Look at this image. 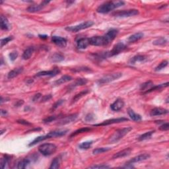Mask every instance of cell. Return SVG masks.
I'll use <instances>...</instances> for the list:
<instances>
[{"instance_id": "cell-1", "label": "cell", "mask_w": 169, "mask_h": 169, "mask_svg": "<svg viewBox=\"0 0 169 169\" xmlns=\"http://www.w3.org/2000/svg\"><path fill=\"white\" fill-rule=\"evenodd\" d=\"M68 132L67 130H54V131L49 132L48 134L45 135V136H38L35 139L33 142L29 144V146H33L36 145V143H39L42 141H44L48 139H50L52 138H56V137H61L65 135Z\"/></svg>"}, {"instance_id": "cell-2", "label": "cell", "mask_w": 169, "mask_h": 169, "mask_svg": "<svg viewBox=\"0 0 169 169\" xmlns=\"http://www.w3.org/2000/svg\"><path fill=\"white\" fill-rule=\"evenodd\" d=\"M124 5V2L123 1H108L100 5L97 8V11L98 13H108L113 9L121 7Z\"/></svg>"}, {"instance_id": "cell-3", "label": "cell", "mask_w": 169, "mask_h": 169, "mask_svg": "<svg viewBox=\"0 0 169 169\" xmlns=\"http://www.w3.org/2000/svg\"><path fill=\"white\" fill-rule=\"evenodd\" d=\"M57 150V147L53 143H44L40 145L38 151L44 156H50L55 153Z\"/></svg>"}, {"instance_id": "cell-4", "label": "cell", "mask_w": 169, "mask_h": 169, "mask_svg": "<svg viewBox=\"0 0 169 169\" xmlns=\"http://www.w3.org/2000/svg\"><path fill=\"white\" fill-rule=\"evenodd\" d=\"M132 130V128L131 127H128L116 130V131L114 132V134L110 137V142H117L118 141L121 140L123 137H124L126 134L129 133Z\"/></svg>"}, {"instance_id": "cell-5", "label": "cell", "mask_w": 169, "mask_h": 169, "mask_svg": "<svg viewBox=\"0 0 169 169\" xmlns=\"http://www.w3.org/2000/svg\"><path fill=\"white\" fill-rule=\"evenodd\" d=\"M94 25V23L93 21H86V22L82 23L79 25H75V26H71V27H66V30L67 31L71 32V33H77L81 31V30H84L88 28L91 27Z\"/></svg>"}, {"instance_id": "cell-6", "label": "cell", "mask_w": 169, "mask_h": 169, "mask_svg": "<svg viewBox=\"0 0 169 169\" xmlns=\"http://www.w3.org/2000/svg\"><path fill=\"white\" fill-rule=\"evenodd\" d=\"M89 42L91 45L96 46H105V45L109 44V42L106 39L105 36H93V37L89 38Z\"/></svg>"}, {"instance_id": "cell-7", "label": "cell", "mask_w": 169, "mask_h": 169, "mask_svg": "<svg viewBox=\"0 0 169 169\" xmlns=\"http://www.w3.org/2000/svg\"><path fill=\"white\" fill-rule=\"evenodd\" d=\"M122 76V74L121 73H114L112 74H108L104 76L103 77L100 79L98 81V83L100 85H103L105 84V83H108L110 82H112L113 81L118 79Z\"/></svg>"}, {"instance_id": "cell-8", "label": "cell", "mask_w": 169, "mask_h": 169, "mask_svg": "<svg viewBox=\"0 0 169 169\" xmlns=\"http://www.w3.org/2000/svg\"><path fill=\"white\" fill-rule=\"evenodd\" d=\"M139 14V11L137 9H128L120 11L115 12L113 13V16L116 17H129L137 15Z\"/></svg>"}, {"instance_id": "cell-9", "label": "cell", "mask_w": 169, "mask_h": 169, "mask_svg": "<svg viewBox=\"0 0 169 169\" xmlns=\"http://www.w3.org/2000/svg\"><path fill=\"white\" fill-rule=\"evenodd\" d=\"M126 48V46L122 42H118L113 47L112 50L108 53V55L109 56H114V55L119 54V53L122 52Z\"/></svg>"}, {"instance_id": "cell-10", "label": "cell", "mask_w": 169, "mask_h": 169, "mask_svg": "<svg viewBox=\"0 0 169 169\" xmlns=\"http://www.w3.org/2000/svg\"><path fill=\"white\" fill-rule=\"evenodd\" d=\"M128 121V119L126 118H114V119H110L107 120L106 121H104L103 122L98 124L94 125L95 126H108L110 124H114L120 123L123 122Z\"/></svg>"}, {"instance_id": "cell-11", "label": "cell", "mask_w": 169, "mask_h": 169, "mask_svg": "<svg viewBox=\"0 0 169 169\" xmlns=\"http://www.w3.org/2000/svg\"><path fill=\"white\" fill-rule=\"evenodd\" d=\"M50 3V1H44L41 2V3L39 4V5H33L29 6V7L27 8V11L28 12L30 13H35V12H38L39 11L41 10L42 8L44 7L47 4H48Z\"/></svg>"}, {"instance_id": "cell-12", "label": "cell", "mask_w": 169, "mask_h": 169, "mask_svg": "<svg viewBox=\"0 0 169 169\" xmlns=\"http://www.w3.org/2000/svg\"><path fill=\"white\" fill-rule=\"evenodd\" d=\"M52 41L56 46L61 47V48H65L67 46V40L65 38L61 36H53L52 37Z\"/></svg>"}, {"instance_id": "cell-13", "label": "cell", "mask_w": 169, "mask_h": 169, "mask_svg": "<svg viewBox=\"0 0 169 169\" xmlns=\"http://www.w3.org/2000/svg\"><path fill=\"white\" fill-rule=\"evenodd\" d=\"M77 118V114H71L69 116H67L65 117H63L62 118L59 120L57 122V124L58 125H65L67 124L71 123L73 122H74Z\"/></svg>"}, {"instance_id": "cell-14", "label": "cell", "mask_w": 169, "mask_h": 169, "mask_svg": "<svg viewBox=\"0 0 169 169\" xmlns=\"http://www.w3.org/2000/svg\"><path fill=\"white\" fill-rule=\"evenodd\" d=\"M60 73L59 69L57 68H55L50 71H43L38 72V73H36V77H42V76H50V77H54L57 75V74H59Z\"/></svg>"}, {"instance_id": "cell-15", "label": "cell", "mask_w": 169, "mask_h": 169, "mask_svg": "<svg viewBox=\"0 0 169 169\" xmlns=\"http://www.w3.org/2000/svg\"><path fill=\"white\" fill-rule=\"evenodd\" d=\"M149 158H150V155H149V154H147V153L142 154V155H140L137 156V157H134L133 159L129 160L127 163L132 164L134 163H136V162H139L143 161V160H145L149 159Z\"/></svg>"}, {"instance_id": "cell-16", "label": "cell", "mask_w": 169, "mask_h": 169, "mask_svg": "<svg viewBox=\"0 0 169 169\" xmlns=\"http://www.w3.org/2000/svg\"><path fill=\"white\" fill-rule=\"evenodd\" d=\"M124 106V102L122 99L118 98L114 102L110 105V108L113 111H119Z\"/></svg>"}, {"instance_id": "cell-17", "label": "cell", "mask_w": 169, "mask_h": 169, "mask_svg": "<svg viewBox=\"0 0 169 169\" xmlns=\"http://www.w3.org/2000/svg\"><path fill=\"white\" fill-rule=\"evenodd\" d=\"M118 34V30L116 29H112L109 30L104 36H105L106 39L108 40L109 43H110L111 41H112V40L116 37Z\"/></svg>"}, {"instance_id": "cell-18", "label": "cell", "mask_w": 169, "mask_h": 169, "mask_svg": "<svg viewBox=\"0 0 169 169\" xmlns=\"http://www.w3.org/2000/svg\"><path fill=\"white\" fill-rule=\"evenodd\" d=\"M168 113V111L166 109L162 108H155L151 111L150 115L151 116H161V115H164Z\"/></svg>"}, {"instance_id": "cell-19", "label": "cell", "mask_w": 169, "mask_h": 169, "mask_svg": "<svg viewBox=\"0 0 169 169\" xmlns=\"http://www.w3.org/2000/svg\"><path fill=\"white\" fill-rule=\"evenodd\" d=\"M90 44L89 38H81L77 41V46L79 49H85Z\"/></svg>"}, {"instance_id": "cell-20", "label": "cell", "mask_w": 169, "mask_h": 169, "mask_svg": "<svg viewBox=\"0 0 169 169\" xmlns=\"http://www.w3.org/2000/svg\"><path fill=\"white\" fill-rule=\"evenodd\" d=\"M132 151V149L131 148H127L126 149H124V150L118 152L117 153L114 154V156L112 157L113 159H118V158H122L126 157V156L129 155L130 153H131Z\"/></svg>"}, {"instance_id": "cell-21", "label": "cell", "mask_w": 169, "mask_h": 169, "mask_svg": "<svg viewBox=\"0 0 169 169\" xmlns=\"http://www.w3.org/2000/svg\"><path fill=\"white\" fill-rule=\"evenodd\" d=\"M23 71V67H17L15 69L11 70V71L8 73L7 77L8 79H13L15 77L18 76Z\"/></svg>"}, {"instance_id": "cell-22", "label": "cell", "mask_w": 169, "mask_h": 169, "mask_svg": "<svg viewBox=\"0 0 169 169\" xmlns=\"http://www.w3.org/2000/svg\"><path fill=\"white\" fill-rule=\"evenodd\" d=\"M34 51H35V48H34V47L31 46V47H29V48H27L23 53V59L27 60V59H29L31 58V57L32 56V55H33Z\"/></svg>"}, {"instance_id": "cell-23", "label": "cell", "mask_w": 169, "mask_h": 169, "mask_svg": "<svg viewBox=\"0 0 169 169\" xmlns=\"http://www.w3.org/2000/svg\"><path fill=\"white\" fill-rule=\"evenodd\" d=\"M72 79H73L71 76L65 75H63V76L59 78V79L55 81L54 82V85H60L61 84H63V83L69 82V81H71Z\"/></svg>"}, {"instance_id": "cell-24", "label": "cell", "mask_w": 169, "mask_h": 169, "mask_svg": "<svg viewBox=\"0 0 169 169\" xmlns=\"http://www.w3.org/2000/svg\"><path fill=\"white\" fill-rule=\"evenodd\" d=\"M143 36H144V35H143V33H138L134 34V35H131L129 38H128V42H135L136 41H138V40L142 39V38L143 37Z\"/></svg>"}, {"instance_id": "cell-25", "label": "cell", "mask_w": 169, "mask_h": 169, "mask_svg": "<svg viewBox=\"0 0 169 169\" xmlns=\"http://www.w3.org/2000/svg\"><path fill=\"white\" fill-rule=\"evenodd\" d=\"M146 59V57L143 55H136L130 59V62L131 64H135L137 62H142Z\"/></svg>"}, {"instance_id": "cell-26", "label": "cell", "mask_w": 169, "mask_h": 169, "mask_svg": "<svg viewBox=\"0 0 169 169\" xmlns=\"http://www.w3.org/2000/svg\"><path fill=\"white\" fill-rule=\"evenodd\" d=\"M128 114H129L130 117L133 120L136 122L142 120V116H141L140 114H136V113L133 110H132V109H128Z\"/></svg>"}, {"instance_id": "cell-27", "label": "cell", "mask_w": 169, "mask_h": 169, "mask_svg": "<svg viewBox=\"0 0 169 169\" xmlns=\"http://www.w3.org/2000/svg\"><path fill=\"white\" fill-rule=\"evenodd\" d=\"M87 83V80L85 79H77L75 82L71 84L69 86V88L73 89L75 87H78V86H81V85H84Z\"/></svg>"}, {"instance_id": "cell-28", "label": "cell", "mask_w": 169, "mask_h": 169, "mask_svg": "<svg viewBox=\"0 0 169 169\" xmlns=\"http://www.w3.org/2000/svg\"><path fill=\"white\" fill-rule=\"evenodd\" d=\"M9 24L8 22L7 19L5 16H1V29L2 30H9Z\"/></svg>"}, {"instance_id": "cell-29", "label": "cell", "mask_w": 169, "mask_h": 169, "mask_svg": "<svg viewBox=\"0 0 169 169\" xmlns=\"http://www.w3.org/2000/svg\"><path fill=\"white\" fill-rule=\"evenodd\" d=\"M64 59V56L60 53H55L51 57V60L53 62H60Z\"/></svg>"}, {"instance_id": "cell-30", "label": "cell", "mask_w": 169, "mask_h": 169, "mask_svg": "<svg viewBox=\"0 0 169 169\" xmlns=\"http://www.w3.org/2000/svg\"><path fill=\"white\" fill-rule=\"evenodd\" d=\"M30 162H31V160L29 159H24L21 160V161H19L18 162L17 168H25L28 165H29V164H30Z\"/></svg>"}, {"instance_id": "cell-31", "label": "cell", "mask_w": 169, "mask_h": 169, "mask_svg": "<svg viewBox=\"0 0 169 169\" xmlns=\"http://www.w3.org/2000/svg\"><path fill=\"white\" fill-rule=\"evenodd\" d=\"M91 129L89 128H80L77 130H76L75 132H74L73 133H72L71 136H70V138H73V137L77 136V135L82 134V133H85V132H88L89 131H91Z\"/></svg>"}, {"instance_id": "cell-32", "label": "cell", "mask_w": 169, "mask_h": 169, "mask_svg": "<svg viewBox=\"0 0 169 169\" xmlns=\"http://www.w3.org/2000/svg\"><path fill=\"white\" fill-rule=\"evenodd\" d=\"M59 166H60V159H59V157H55L52 160V164H51V165L50 166V168H59Z\"/></svg>"}, {"instance_id": "cell-33", "label": "cell", "mask_w": 169, "mask_h": 169, "mask_svg": "<svg viewBox=\"0 0 169 169\" xmlns=\"http://www.w3.org/2000/svg\"><path fill=\"white\" fill-rule=\"evenodd\" d=\"M88 93H89L88 90H85V91H81V93L77 94V95L73 97V98L72 102H73H73H77V100H79L81 98H82L83 97H84V96L86 95Z\"/></svg>"}, {"instance_id": "cell-34", "label": "cell", "mask_w": 169, "mask_h": 169, "mask_svg": "<svg viewBox=\"0 0 169 169\" xmlns=\"http://www.w3.org/2000/svg\"><path fill=\"white\" fill-rule=\"evenodd\" d=\"M154 132H155V131H151V132H146V133L141 135V136L138 138V140L139 141H143V140H148V139L150 138L152 136V135L154 134Z\"/></svg>"}, {"instance_id": "cell-35", "label": "cell", "mask_w": 169, "mask_h": 169, "mask_svg": "<svg viewBox=\"0 0 169 169\" xmlns=\"http://www.w3.org/2000/svg\"><path fill=\"white\" fill-rule=\"evenodd\" d=\"M153 86H154L153 83V82H152V81H147V82L142 84V87H141V90H142V91H145V92H146L147 91H148L149 89H150L151 87H153Z\"/></svg>"}, {"instance_id": "cell-36", "label": "cell", "mask_w": 169, "mask_h": 169, "mask_svg": "<svg viewBox=\"0 0 169 169\" xmlns=\"http://www.w3.org/2000/svg\"><path fill=\"white\" fill-rule=\"evenodd\" d=\"M93 141H89V142H83L79 145V149H85V150H86V149H88L91 147V145H93Z\"/></svg>"}, {"instance_id": "cell-37", "label": "cell", "mask_w": 169, "mask_h": 169, "mask_svg": "<svg viewBox=\"0 0 169 169\" xmlns=\"http://www.w3.org/2000/svg\"><path fill=\"white\" fill-rule=\"evenodd\" d=\"M10 159H11V157L9 156H8L7 155H4V157L1 159V166L2 168H4L5 167V166L7 165V164L9 163V162L10 161Z\"/></svg>"}, {"instance_id": "cell-38", "label": "cell", "mask_w": 169, "mask_h": 169, "mask_svg": "<svg viewBox=\"0 0 169 169\" xmlns=\"http://www.w3.org/2000/svg\"><path fill=\"white\" fill-rule=\"evenodd\" d=\"M167 42V40H166L165 38L163 37L159 38L158 39L154 40L153 42V44L154 45H157V46H162V45H164L166 44Z\"/></svg>"}, {"instance_id": "cell-39", "label": "cell", "mask_w": 169, "mask_h": 169, "mask_svg": "<svg viewBox=\"0 0 169 169\" xmlns=\"http://www.w3.org/2000/svg\"><path fill=\"white\" fill-rule=\"evenodd\" d=\"M109 150H110V148H109V147H101V148H97L94 149L93 153L94 155H97V154L104 153V152H106Z\"/></svg>"}, {"instance_id": "cell-40", "label": "cell", "mask_w": 169, "mask_h": 169, "mask_svg": "<svg viewBox=\"0 0 169 169\" xmlns=\"http://www.w3.org/2000/svg\"><path fill=\"white\" fill-rule=\"evenodd\" d=\"M168 61L166 60H164L163 61H162L161 63H159V65L157 66V67H155V71H160V70H162V69H164V67H166V66L168 65Z\"/></svg>"}, {"instance_id": "cell-41", "label": "cell", "mask_w": 169, "mask_h": 169, "mask_svg": "<svg viewBox=\"0 0 169 169\" xmlns=\"http://www.w3.org/2000/svg\"><path fill=\"white\" fill-rule=\"evenodd\" d=\"M13 39V36H8L7 38H3V39L1 40V47L2 48L3 46H5V44H7L8 42L11 41V40Z\"/></svg>"}, {"instance_id": "cell-42", "label": "cell", "mask_w": 169, "mask_h": 169, "mask_svg": "<svg viewBox=\"0 0 169 169\" xmlns=\"http://www.w3.org/2000/svg\"><path fill=\"white\" fill-rule=\"evenodd\" d=\"M18 52H16V51H14V52H12L9 53V57L11 61H15V59L17 58L18 57Z\"/></svg>"}, {"instance_id": "cell-43", "label": "cell", "mask_w": 169, "mask_h": 169, "mask_svg": "<svg viewBox=\"0 0 169 169\" xmlns=\"http://www.w3.org/2000/svg\"><path fill=\"white\" fill-rule=\"evenodd\" d=\"M56 116H49L48 118H45L44 120H43V122L45 124H48V123H50L53 122V120H55V119H56Z\"/></svg>"}, {"instance_id": "cell-44", "label": "cell", "mask_w": 169, "mask_h": 169, "mask_svg": "<svg viewBox=\"0 0 169 169\" xmlns=\"http://www.w3.org/2000/svg\"><path fill=\"white\" fill-rule=\"evenodd\" d=\"M110 166L106 165V164H97V165H94L90 167V168H108Z\"/></svg>"}, {"instance_id": "cell-45", "label": "cell", "mask_w": 169, "mask_h": 169, "mask_svg": "<svg viewBox=\"0 0 169 169\" xmlns=\"http://www.w3.org/2000/svg\"><path fill=\"white\" fill-rule=\"evenodd\" d=\"M159 130H162V131H167L169 130V124L168 122L165 124H163L161 125L159 127Z\"/></svg>"}, {"instance_id": "cell-46", "label": "cell", "mask_w": 169, "mask_h": 169, "mask_svg": "<svg viewBox=\"0 0 169 169\" xmlns=\"http://www.w3.org/2000/svg\"><path fill=\"white\" fill-rule=\"evenodd\" d=\"M63 102H64V100H58V101H57L54 104H53L52 109H53V110H54V109L57 108V107L60 106L61 104H62L63 103Z\"/></svg>"}, {"instance_id": "cell-47", "label": "cell", "mask_w": 169, "mask_h": 169, "mask_svg": "<svg viewBox=\"0 0 169 169\" xmlns=\"http://www.w3.org/2000/svg\"><path fill=\"white\" fill-rule=\"evenodd\" d=\"M52 98V96L51 95H45L43 97L41 98V102H47L48 101V100H50L51 98Z\"/></svg>"}, {"instance_id": "cell-48", "label": "cell", "mask_w": 169, "mask_h": 169, "mask_svg": "<svg viewBox=\"0 0 169 169\" xmlns=\"http://www.w3.org/2000/svg\"><path fill=\"white\" fill-rule=\"evenodd\" d=\"M41 94L40 93H38L36 94V95H35V96H34V97L33 98V102H36L37 100H38L40 98V97H41Z\"/></svg>"}, {"instance_id": "cell-49", "label": "cell", "mask_w": 169, "mask_h": 169, "mask_svg": "<svg viewBox=\"0 0 169 169\" xmlns=\"http://www.w3.org/2000/svg\"><path fill=\"white\" fill-rule=\"evenodd\" d=\"M17 122L21 124H24V125H31V123H29V122L26 120H19L17 121Z\"/></svg>"}, {"instance_id": "cell-50", "label": "cell", "mask_w": 169, "mask_h": 169, "mask_svg": "<svg viewBox=\"0 0 169 169\" xmlns=\"http://www.w3.org/2000/svg\"><path fill=\"white\" fill-rule=\"evenodd\" d=\"M39 38H40V39H42V40H45V39H47V38H48V36H47V35H40L39 36Z\"/></svg>"}, {"instance_id": "cell-51", "label": "cell", "mask_w": 169, "mask_h": 169, "mask_svg": "<svg viewBox=\"0 0 169 169\" xmlns=\"http://www.w3.org/2000/svg\"><path fill=\"white\" fill-rule=\"evenodd\" d=\"M24 103V102L23 101V100H19V101H18L17 102L16 104H15V106H21L22 104Z\"/></svg>"}, {"instance_id": "cell-52", "label": "cell", "mask_w": 169, "mask_h": 169, "mask_svg": "<svg viewBox=\"0 0 169 169\" xmlns=\"http://www.w3.org/2000/svg\"><path fill=\"white\" fill-rule=\"evenodd\" d=\"M1 116H4V115L7 114V112H6V110H1Z\"/></svg>"}]
</instances>
